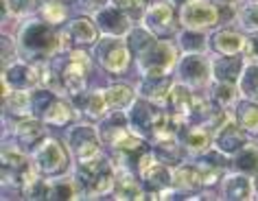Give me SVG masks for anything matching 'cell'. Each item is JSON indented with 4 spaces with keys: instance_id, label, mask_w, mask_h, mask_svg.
Wrapping results in <instances>:
<instances>
[{
    "instance_id": "33",
    "label": "cell",
    "mask_w": 258,
    "mask_h": 201,
    "mask_svg": "<svg viewBox=\"0 0 258 201\" xmlns=\"http://www.w3.org/2000/svg\"><path fill=\"white\" fill-rule=\"evenodd\" d=\"M238 90L247 101L258 103V63H251L243 70L241 79H238Z\"/></svg>"
},
{
    "instance_id": "27",
    "label": "cell",
    "mask_w": 258,
    "mask_h": 201,
    "mask_svg": "<svg viewBox=\"0 0 258 201\" xmlns=\"http://www.w3.org/2000/svg\"><path fill=\"white\" fill-rule=\"evenodd\" d=\"M173 88V83L169 77H147V79L140 83V94H143V99H149L153 103H166V96H169Z\"/></svg>"
},
{
    "instance_id": "24",
    "label": "cell",
    "mask_w": 258,
    "mask_h": 201,
    "mask_svg": "<svg viewBox=\"0 0 258 201\" xmlns=\"http://www.w3.org/2000/svg\"><path fill=\"white\" fill-rule=\"evenodd\" d=\"M210 125H190L182 129V145L192 153H206L212 145Z\"/></svg>"
},
{
    "instance_id": "15",
    "label": "cell",
    "mask_w": 258,
    "mask_h": 201,
    "mask_svg": "<svg viewBox=\"0 0 258 201\" xmlns=\"http://www.w3.org/2000/svg\"><path fill=\"white\" fill-rule=\"evenodd\" d=\"M96 27H99L105 35L112 37H120L132 31V22H129V16L122 11L120 7H105L96 14Z\"/></svg>"
},
{
    "instance_id": "18",
    "label": "cell",
    "mask_w": 258,
    "mask_h": 201,
    "mask_svg": "<svg viewBox=\"0 0 258 201\" xmlns=\"http://www.w3.org/2000/svg\"><path fill=\"white\" fill-rule=\"evenodd\" d=\"M112 194L114 199H145V188L129 168H118L114 175Z\"/></svg>"
},
{
    "instance_id": "34",
    "label": "cell",
    "mask_w": 258,
    "mask_h": 201,
    "mask_svg": "<svg viewBox=\"0 0 258 201\" xmlns=\"http://www.w3.org/2000/svg\"><path fill=\"white\" fill-rule=\"evenodd\" d=\"M73 107L68 105L66 101H59V99H55V103L48 107V112L44 114V122L46 125H57V127H61V125H68L70 120H73Z\"/></svg>"
},
{
    "instance_id": "4",
    "label": "cell",
    "mask_w": 258,
    "mask_h": 201,
    "mask_svg": "<svg viewBox=\"0 0 258 201\" xmlns=\"http://www.w3.org/2000/svg\"><path fill=\"white\" fill-rule=\"evenodd\" d=\"M175 48L169 42L153 40L143 53H138V66L145 77H164L175 63Z\"/></svg>"
},
{
    "instance_id": "44",
    "label": "cell",
    "mask_w": 258,
    "mask_h": 201,
    "mask_svg": "<svg viewBox=\"0 0 258 201\" xmlns=\"http://www.w3.org/2000/svg\"><path fill=\"white\" fill-rule=\"evenodd\" d=\"M219 3H234V0H219Z\"/></svg>"
},
{
    "instance_id": "16",
    "label": "cell",
    "mask_w": 258,
    "mask_h": 201,
    "mask_svg": "<svg viewBox=\"0 0 258 201\" xmlns=\"http://www.w3.org/2000/svg\"><path fill=\"white\" fill-rule=\"evenodd\" d=\"M3 79L14 90H31L42 81V66H31V63H14L5 68Z\"/></svg>"
},
{
    "instance_id": "2",
    "label": "cell",
    "mask_w": 258,
    "mask_h": 201,
    "mask_svg": "<svg viewBox=\"0 0 258 201\" xmlns=\"http://www.w3.org/2000/svg\"><path fill=\"white\" fill-rule=\"evenodd\" d=\"M114 166L105 155H94L90 160H81L77 164V181L81 186L83 194H96V197H103V194H112L114 188Z\"/></svg>"
},
{
    "instance_id": "23",
    "label": "cell",
    "mask_w": 258,
    "mask_h": 201,
    "mask_svg": "<svg viewBox=\"0 0 258 201\" xmlns=\"http://www.w3.org/2000/svg\"><path fill=\"white\" fill-rule=\"evenodd\" d=\"M245 37L241 33H236V31L232 29H221L217 31L215 35H212L210 40V46L212 50H217L219 55H236L241 53V50L245 48Z\"/></svg>"
},
{
    "instance_id": "35",
    "label": "cell",
    "mask_w": 258,
    "mask_h": 201,
    "mask_svg": "<svg viewBox=\"0 0 258 201\" xmlns=\"http://www.w3.org/2000/svg\"><path fill=\"white\" fill-rule=\"evenodd\" d=\"M81 186L75 179H59V181H50V194L48 199H79Z\"/></svg>"
},
{
    "instance_id": "14",
    "label": "cell",
    "mask_w": 258,
    "mask_h": 201,
    "mask_svg": "<svg viewBox=\"0 0 258 201\" xmlns=\"http://www.w3.org/2000/svg\"><path fill=\"white\" fill-rule=\"evenodd\" d=\"M192 101H195V94L190 92L188 83H173L171 92H169V96H166V107H169L166 112H169L173 118L184 127L186 118H190Z\"/></svg>"
},
{
    "instance_id": "31",
    "label": "cell",
    "mask_w": 258,
    "mask_h": 201,
    "mask_svg": "<svg viewBox=\"0 0 258 201\" xmlns=\"http://www.w3.org/2000/svg\"><path fill=\"white\" fill-rule=\"evenodd\" d=\"M232 166L241 173L258 175V149L256 147H243L238 153H234Z\"/></svg>"
},
{
    "instance_id": "41",
    "label": "cell",
    "mask_w": 258,
    "mask_h": 201,
    "mask_svg": "<svg viewBox=\"0 0 258 201\" xmlns=\"http://www.w3.org/2000/svg\"><path fill=\"white\" fill-rule=\"evenodd\" d=\"M114 3H116V7H120L129 18H140L149 9L147 7V0H114Z\"/></svg>"
},
{
    "instance_id": "12",
    "label": "cell",
    "mask_w": 258,
    "mask_h": 201,
    "mask_svg": "<svg viewBox=\"0 0 258 201\" xmlns=\"http://www.w3.org/2000/svg\"><path fill=\"white\" fill-rule=\"evenodd\" d=\"M164 112H160V109L153 105V101L149 103L147 99H140V101H134L132 109L127 112L129 116V125H132L136 131L140 133H153L158 127L160 118H162Z\"/></svg>"
},
{
    "instance_id": "30",
    "label": "cell",
    "mask_w": 258,
    "mask_h": 201,
    "mask_svg": "<svg viewBox=\"0 0 258 201\" xmlns=\"http://www.w3.org/2000/svg\"><path fill=\"white\" fill-rule=\"evenodd\" d=\"M105 99H107L109 109H125V107L134 105V101H136V92H134L129 86L116 83V86L105 90Z\"/></svg>"
},
{
    "instance_id": "17",
    "label": "cell",
    "mask_w": 258,
    "mask_h": 201,
    "mask_svg": "<svg viewBox=\"0 0 258 201\" xmlns=\"http://www.w3.org/2000/svg\"><path fill=\"white\" fill-rule=\"evenodd\" d=\"M109 147H112L118 155L127 158L129 162H132V160H136V162H138L140 155L147 151L145 140L140 138V133H138V131H132L129 127L122 129V131L112 140V145H109Z\"/></svg>"
},
{
    "instance_id": "7",
    "label": "cell",
    "mask_w": 258,
    "mask_h": 201,
    "mask_svg": "<svg viewBox=\"0 0 258 201\" xmlns=\"http://www.w3.org/2000/svg\"><path fill=\"white\" fill-rule=\"evenodd\" d=\"M31 175H33V166L20 147H3V177L5 184H20L24 186Z\"/></svg>"
},
{
    "instance_id": "43",
    "label": "cell",
    "mask_w": 258,
    "mask_h": 201,
    "mask_svg": "<svg viewBox=\"0 0 258 201\" xmlns=\"http://www.w3.org/2000/svg\"><path fill=\"white\" fill-rule=\"evenodd\" d=\"M169 3H171V5H184L186 0H169Z\"/></svg>"
},
{
    "instance_id": "21",
    "label": "cell",
    "mask_w": 258,
    "mask_h": 201,
    "mask_svg": "<svg viewBox=\"0 0 258 201\" xmlns=\"http://www.w3.org/2000/svg\"><path fill=\"white\" fill-rule=\"evenodd\" d=\"M223 199H254V181L249 179L247 173H234L223 179Z\"/></svg>"
},
{
    "instance_id": "38",
    "label": "cell",
    "mask_w": 258,
    "mask_h": 201,
    "mask_svg": "<svg viewBox=\"0 0 258 201\" xmlns=\"http://www.w3.org/2000/svg\"><path fill=\"white\" fill-rule=\"evenodd\" d=\"M40 11H42V20L48 24H59L66 18V7L61 3H44Z\"/></svg>"
},
{
    "instance_id": "22",
    "label": "cell",
    "mask_w": 258,
    "mask_h": 201,
    "mask_svg": "<svg viewBox=\"0 0 258 201\" xmlns=\"http://www.w3.org/2000/svg\"><path fill=\"white\" fill-rule=\"evenodd\" d=\"M44 122H40L37 118H22L20 125L16 127V140L18 145H20V149H35L40 147L44 142Z\"/></svg>"
},
{
    "instance_id": "36",
    "label": "cell",
    "mask_w": 258,
    "mask_h": 201,
    "mask_svg": "<svg viewBox=\"0 0 258 201\" xmlns=\"http://www.w3.org/2000/svg\"><path fill=\"white\" fill-rule=\"evenodd\" d=\"M238 122L247 133H258V105L254 101L238 109Z\"/></svg>"
},
{
    "instance_id": "26",
    "label": "cell",
    "mask_w": 258,
    "mask_h": 201,
    "mask_svg": "<svg viewBox=\"0 0 258 201\" xmlns=\"http://www.w3.org/2000/svg\"><path fill=\"white\" fill-rule=\"evenodd\" d=\"M68 37L73 40L77 46H88V44H94L99 33H96V24L92 20H88V18H77L68 24L66 29Z\"/></svg>"
},
{
    "instance_id": "28",
    "label": "cell",
    "mask_w": 258,
    "mask_h": 201,
    "mask_svg": "<svg viewBox=\"0 0 258 201\" xmlns=\"http://www.w3.org/2000/svg\"><path fill=\"white\" fill-rule=\"evenodd\" d=\"M125 127H132L129 125V116L125 114V109H114V114H109L103 125L99 127V133H101V140L112 145V140L118 136Z\"/></svg>"
},
{
    "instance_id": "32",
    "label": "cell",
    "mask_w": 258,
    "mask_h": 201,
    "mask_svg": "<svg viewBox=\"0 0 258 201\" xmlns=\"http://www.w3.org/2000/svg\"><path fill=\"white\" fill-rule=\"evenodd\" d=\"M241 90L236 88V83H223V81H217L215 88H212V103L221 109H230L234 105L236 96Z\"/></svg>"
},
{
    "instance_id": "40",
    "label": "cell",
    "mask_w": 258,
    "mask_h": 201,
    "mask_svg": "<svg viewBox=\"0 0 258 201\" xmlns=\"http://www.w3.org/2000/svg\"><path fill=\"white\" fill-rule=\"evenodd\" d=\"M238 18H241V24L249 31H258V3H249L238 11Z\"/></svg>"
},
{
    "instance_id": "9",
    "label": "cell",
    "mask_w": 258,
    "mask_h": 201,
    "mask_svg": "<svg viewBox=\"0 0 258 201\" xmlns=\"http://www.w3.org/2000/svg\"><path fill=\"white\" fill-rule=\"evenodd\" d=\"M96 57H99V63L107 73H125L129 66V48L122 44L118 37L107 35L105 40L99 42L96 46Z\"/></svg>"
},
{
    "instance_id": "42",
    "label": "cell",
    "mask_w": 258,
    "mask_h": 201,
    "mask_svg": "<svg viewBox=\"0 0 258 201\" xmlns=\"http://www.w3.org/2000/svg\"><path fill=\"white\" fill-rule=\"evenodd\" d=\"M44 5V0H3V7H9L11 14H24Z\"/></svg>"
},
{
    "instance_id": "25",
    "label": "cell",
    "mask_w": 258,
    "mask_h": 201,
    "mask_svg": "<svg viewBox=\"0 0 258 201\" xmlns=\"http://www.w3.org/2000/svg\"><path fill=\"white\" fill-rule=\"evenodd\" d=\"M173 186L179 190H199L204 188L197 164H177L173 168Z\"/></svg>"
},
{
    "instance_id": "10",
    "label": "cell",
    "mask_w": 258,
    "mask_h": 201,
    "mask_svg": "<svg viewBox=\"0 0 258 201\" xmlns=\"http://www.w3.org/2000/svg\"><path fill=\"white\" fill-rule=\"evenodd\" d=\"M145 29L156 37H166L175 31V9L171 3H153L145 11Z\"/></svg>"
},
{
    "instance_id": "1",
    "label": "cell",
    "mask_w": 258,
    "mask_h": 201,
    "mask_svg": "<svg viewBox=\"0 0 258 201\" xmlns=\"http://www.w3.org/2000/svg\"><path fill=\"white\" fill-rule=\"evenodd\" d=\"M20 50L29 59H46L63 48L61 35L48 22H29L20 31Z\"/></svg>"
},
{
    "instance_id": "19",
    "label": "cell",
    "mask_w": 258,
    "mask_h": 201,
    "mask_svg": "<svg viewBox=\"0 0 258 201\" xmlns=\"http://www.w3.org/2000/svg\"><path fill=\"white\" fill-rule=\"evenodd\" d=\"M75 103H77V109L88 120H101L109 109L105 92H81L75 96Z\"/></svg>"
},
{
    "instance_id": "29",
    "label": "cell",
    "mask_w": 258,
    "mask_h": 201,
    "mask_svg": "<svg viewBox=\"0 0 258 201\" xmlns=\"http://www.w3.org/2000/svg\"><path fill=\"white\" fill-rule=\"evenodd\" d=\"M3 101H5V109H9L11 114L20 116V118H27L33 112V94L27 92V90H14Z\"/></svg>"
},
{
    "instance_id": "11",
    "label": "cell",
    "mask_w": 258,
    "mask_h": 201,
    "mask_svg": "<svg viewBox=\"0 0 258 201\" xmlns=\"http://www.w3.org/2000/svg\"><path fill=\"white\" fill-rule=\"evenodd\" d=\"M247 136L249 133L241 127V122L232 116L228 122H223V125L217 129L215 149H219V151L225 153V155H234V153L241 151L243 147H247Z\"/></svg>"
},
{
    "instance_id": "20",
    "label": "cell",
    "mask_w": 258,
    "mask_h": 201,
    "mask_svg": "<svg viewBox=\"0 0 258 201\" xmlns=\"http://www.w3.org/2000/svg\"><path fill=\"white\" fill-rule=\"evenodd\" d=\"M245 70V61L243 57H234V55H228V57H219V59L212 61V77L217 81H223V83H238Z\"/></svg>"
},
{
    "instance_id": "13",
    "label": "cell",
    "mask_w": 258,
    "mask_h": 201,
    "mask_svg": "<svg viewBox=\"0 0 258 201\" xmlns=\"http://www.w3.org/2000/svg\"><path fill=\"white\" fill-rule=\"evenodd\" d=\"M179 77L188 86H206L212 75V63L206 61V57L199 53H188L179 61Z\"/></svg>"
},
{
    "instance_id": "5",
    "label": "cell",
    "mask_w": 258,
    "mask_h": 201,
    "mask_svg": "<svg viewBox=\"0 0 258 201\" xmlns=\"http://www.w3.org/2000/svg\"><path fill=\"white\" fill-rule=\"evenodd\" d=\"M90 70V59L83 50H73L66 61L61 63V68L57 70V77H59V86L61 90H66L68 94H81L83 88H86V77Z\"/></svg>"
},
{
    "instance_id": "37",
    "label": "cell",
    "mask_w": 258,
    "mask_h": 201,
    "mask_svg": "<svg viewBox=\"0 0 258 201\" xmlns=\"http://www.w3.org/2000/svg\"><path fill=\"white\" fill-rule=\"evenodd\" d=\"M55 92L53 90H40V92L33 94V114L37 116V118H44V114L48 112V107L55 103Z\"/></svg>"
},
{
    "instance_id": "8",
    "label": "cell",
    "mask_w": 258,
    "mask_h": 201,
    "mask_svg": "<svg viewBox=\"0 0 258 201\" xmlns=\"http://www.w3.org/2000/svg\"><path fill=\"white\" fill-rule=\"evenodd\" d=\"M101 142L103 140H101L99 127H92V125H77L70 129V133H68V145L79 162L99 155Z\"/></svg>"
},
{
    "instance_id": "39",
    "label": "cell",
    "mask_w": 258,
    "mask_h": 201,
    "mask_svg": "<svg viewBox=\"0 0 258 201\" xmlns=\"http://www.w3.org/2000/svg\"><path fill=\"white\" fill-rule=\"evenodd\" d=\"M204 46H206V37L202 35V31L188 29L182 35V48L186 50V53H202Z\"/></svg>"
},
{
    "instance_id": "3",
    "label": "cell",
    "mask_w": 258,
    "mask_h": 201,
    "mask_svg": "<svg viewBox=\"0 0 258 201\" xmlns=\"http://www.w3.org/2000/svg\"><path fill=\"white\" fill-rule=\"evenodd\" d=\"M70 164L68 151L59 140H44L33 153V166L44 177H59Z\"/></svg>"
},
{
    "instance_id": "6",
    "label": "cell",
    "mask_w": 258,
    "mask_h": 201,
    "mask_svg": "<svg viewBox=\"0 0 258 201\" xmlns=\"http://www.w3.org/2000/svg\"><path fill=\"white\" fill-rule=\"evenodd\" d=\"M179 22L192 31L212 29L219 22V9L210 0H186L179 9Z\"/></svg>"
}]
</instances>
